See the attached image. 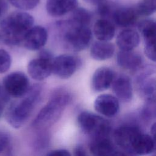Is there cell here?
Masks as SVG:
<instances>
[{
	"mask_svg": "<svg viewBox=\"0 0 156 156\" xmlns=\"http://www.w3.org/2000/svg\"><path fill=\"white\" fill-rule=\"evenodd\" d=\"M155 150V140L151 135L140 132L135 136L131 147V155L140 156L151 154Z\"/></svg>",
	"mask_w": 156,
	"mask_h": 156,
	"instance_id": "obj_14",
	"label": "cell"
},
{
	"mask_svg": "<svg viewBox=\"0 0 156 156\" xmlns=\"http://www.w3.org/2000/svg\"><path fill=\"white\" fill-rule=\"evenodd\" d=\"M151 134L152 135V136L153 138H154L155 132V123L152 126L151 129Z\"/></svg>",
	"mask_w": 156,
	"mask_h": 156,
	"instance_id": "obj_36",
	"label": "cell"
},
{
	"mask_svg": "<svg viewBox=\"0 0 156 156\" xmlns=\"http://www.w3.org/2000/svg\"><path fill=\"white\" fill-rule=\"evenodd\" d=\"M4 91L15 98L23 97L30 88L29 79L23 72L15 71L7 75L3 80Z\"/></svg>",
	"mask_w": 156,
	"mask_h": 156,
	"instance_id": "obj_6",
	"label": "cell"
},
{
	"mask_svg": "<svg viewBox=\"0 0 156 156\" xmlns=\"http://www.w3.org/2000/svg\"><path fill=\"white\" fill-rule=\"evenodd\" d=\"M94 108L101 115L112 118L119 112V100L112 94H102L96 98L94 102Z\"/></svg>",
	"mask_w": 156,
	"mask_h": 156,
	"instance_id": "obj_10",
	"label": "cell"
},
{
	"mask_svg": "<svg viewBox=\"0 0 156 156\" xmlns=\"http://www.w3.org/2000/svg\"><path fill=\"white\" fill-rule=\"evenodd\" d=\"M74 156H88L86 150L82 145H77L74 149Z\"/></svg>",
	"mask_w": 156,
	"mask_h": 156,
	"instance_id": "obj_34",
	"label": "cell"
},
{
	"mask_svg": "<svg viewBox=\"0 0 156 156\" xmlns=\"http://www.w3.org/2000/svg\"><path fill=\"white\" fill-rule=\"evenodd\" d=\"M46 156H72L70 152L66 149H55L49 152Z\"/></svg>",
	"mask_w": 156,
	"mask_h": 156,
	"instance_id": "obj_32",
	"label": "cell"
},
{
	"mask_svg": "<svg viewBox=\"0 0 156 156\" xmlns=\"http://www.w3.org/2000/svg\"><path fill=\"white\" fill-rule=\"evenodd\" d=\"M136 88L139 95L146 101L155 100V79L146 77L135 80Z\"/></svg>",
	"mask_w": 156,
	"mask_h": 156,
	"instance_id": "obj_22",
	"label": "cell"
},
{
	"mask_svg": "<svg viewBox=\"0 0 156 156\" xmlns=\"http://www.w3.org/2000/svg\"><path fill=\"white\" fill-rule=\"evenodd\" d=\"M112 90L115 97L122 102H129L133 97V88L130 79L126 75L115 77L112 82Z\"/></svg>",
	"mask_w": 156,
	"mask_h": 156,
	"instance_id": "obj_13",
	"label": "cell"
},
{
	"mask_svg": "<svg viewBox=\"0 0 156 156\" xmlns=\"http://www.w3.org/2000/svg\"><path fill=\"white\" fill-rule=\"evenodd\" d=\"M134 7H122L115 9L112 18L114 22L121 27H129L133 25L138 18Z\"/></svg>",
	"mask_w": 156,
	"mask_h": 156,
	"instance_id": "obj_19",
	"label": "cell"
},
{
	"mask_svg": "<svg viewBox=\"0 0 156 156\" xmlns=\"http://www.w3.org/2000/svg\"><path fill=\"white\" fill-rule=\"evenodd\" d=\"M144 41V44H155V23L151 19H146L140 21L138 25Z\"/></svg>",
	"mask_w": 156,
	"mask_h": 156,
	"instance_id": "obj_24",
	"label": "cell"
},
{
	"mask_svg": "<svg viewBox=\"0 0 156 156\" xmlns=\"http://www.w3.org/2000/svg\"><path fill=\"white\" fill-rule=\"evenodd\" d=\"M77 0H47L46 9L53 17L63 16L77 7Z\"/></svg>",
	"mask_w": 156,
	"mask_h": 156,
	"instance_id": "obj_15",
	"label": "cell"
},
{
	"mask_svg": "<svg viewBox=\"0 0 156 156\" xmlns=\"http://www.w3.org/2000/svg\"><path fill=\"white\" fill-rule=\"evenodd\" d=\"M134 8L138 16H150L155 11L156 1L140 0L138 2Z\"/></svg>",
	"mask_w": 156,
	"mask_h": 156,
	"instance_id": "obj_25",
	"label": "cell"
},
{
	"mask_svg": "<svg viewBox=\"0 0 156 156\" xmlns=\"http://www.w3.org/2000/svg\"><path fill=\"white\" fill-rule=\"evenodd\" d=\"M77 120L82 131L93 138L110 135L111 127L108 121L93 112H82L78 115Z\"/></svg>",
	"mask_w": 156,
	"mask_h": 156,
	"instance_id": "obj_5",
	"label": "cell"
},
{
	"mask_svg": "<svg viewBox=\"0 0 156 156\" xmlns=\"http://www.w3.org/2000/svg\"><path fill=\"white\" fill-rule=\"evenodd\" d=\"M141 132L140 129L134 125H124L118 127L113 133L116 144L127 154L131 155V147L135 136Z\"/></svg>",
	"mask_w": 156,
	"mask_h": 156,
	"instance_id": "obj_9",
	"label": "cell"
},
{
	"mask_svg": "<svg viewBox=\"0 0 156 156\" xmlns=\"http://www.w3.org/2000/svg\"><path fill=\"white\" fill-rule=\"evenodd\" d=\"M0 156H15L10 135L0 131Z\"/></svg>",
	"mask_w": 156,
	"mask_h": 156,
	"instance_id": "obj_26",
	"label": "cell"
},
{
	"mask_svg": "<svg viewBox=\"0 0 156 156\" xmlns=\"http://www.w3.org/2000/svg\"><path fill=\"white\" fill-rule=\"evenodd\" d=\"M34 20L29 13L22 11L14 12L0 21L1 41L10 46L23 43L28 30L33 27Z\"/></svg>",
	"mask_w": 156,
	"mask_h": 156,
	"instance_id": "obj_1",
	"label": "cell"
},
{
	"mask_svg": "<svg viewBox=\"0 0 156 156\" xmlns=\"http://www.w3.org/2000/svg\"><path fill=\"white\" fill-rule=\"evenodd\" d=\"M71 101L69 91L63 87L55 89L46 105L40 110L32 122L35 128H44L52 125L61 116Z\"/></svg>",
	"mask_w": 156,
	"mask_h": 156,
	"instance_id": "obj_2",
	"label": "cell"
},
{
	"mask_svg": "<svg viewBox=\"0 0 156 156\" xmlns=\"http://www.w3.org/2000/svg\"><path fill=\"white\" fill-rule=\"evenodd\" d=\"M90 150L94 156H113L117 151L109 136L93 138Z\"/></svg>",
	"mask_w": 156,
	"mask_h": 156,
	"instance_id": "obj_16",
	"label": "cell"
},
{
	"mask_svg": "<svg viewBox=\"0 0 156 156\" xmlns=\"http://www.w3.org/2000/svg\"><path fill=\"white\" fill-rule=\"evenodd\" d=\"M92 15L88 10L82 7H76L68 20V24L80 27H88L91 22Z\"/></svg>",
	"mask_w": 156,
	"mask_h": 156,
	"instance_id": "obj_23",
	"label": "cell"
},
{
	"mask_svg": "<svg viewBox=\"0 0 156 156\" xmlns=\"http://www.w3.org/2000/svg\"><path fill=\"white\" fill-rule=\"evenodd\" d=\"M41 91V86L35 84L30 87L21 100L10 104L5 112V119L12 127L18 129L27 122L39 101Z\"/></svg>",
	"mask_w": 156,
	"mask_h": 156,
	"instance_id": "obj_3",
	"label": "cell"
},
{
	"mask_svg": "<svg viewBox=\"0 0 156 156\" xmlns=\"http://www.w3.org/2000/svg\"><path fill=\"white\" fill-rule=\"evenodd\" d=\"M14 7L23 10H29L34 9L38 4L40 0H9Z\"/></svg>",
	"mask_w": 156,
	"mask_h": 156,
	"instance_id": "obj_28",
	"label": "cell"
},
{
	"mask_svg": "<svg viewBox=\"0 0 156 156\" xmlns=\"http://www.w3.org/2000/svg\"><path fill=\"white\" fill-rule=\"evenodd\" d=\"M117 63L121 68L135 71L143 65L141 55L132 51H121L118 52L116 57Z\"/></svg>",
	"mask_w": 156,
	"mask_h": 156,
	"instance_id": "obj_17",
	"label": "cell"
},
{
	"mask_svg": "<svg viewBox=\"0 0 156 156\" xmlns=\"http://www.w3.org/2000/svg\"><path fill=\"white\" fill-rule=\"evenodd\" d=\"M152 156H155V155H152Z\"/></svg>",
	"mask_w": 156,
	"mask_h": 156,
	"instance_id": "obj_39",
	"label": "cell"
},
{
	"mask_svg": "<svg viewBox=\"0 0 156 156\" xmlns=\"http://www.w3.org/2000/svg\"><path fill=\"white\" fill-rule=\"evenodd\" d=\"M48 40V31L41 26L32 27L25 35L23 44L30 51L40 49L45 45Z\"/></svg>",
	"mask_w": 156,
	"mask_h": 156,
	"instance_id": "obj_11",
	"label": "cell"
},
{
	"mask_svg": "<svg viewBox=\"0 0 156 156\" xmlns=\"http://www.w3.org/2000/svg\"><path fill=\"white\" fill-rule=\"evenodd\" d=\"M5 8V4L4 2H2L1 1H0V16L2 14V11L3 10L4 8Z\"/></svg>",
	"mask_w": 156,
	"mask_h": 156,
	"instance_id": "obj_37",
	"label": "cell"
},
{
	"mask_svg": "<svg viewBox=\"0 0 156 156\" xmlns=\"http://www.w3.org/2000/svg\"><path fill=\"white\" fill-rule=\"evenodd\" d=\"M8 96H9L5 92L2 93L0 90V117L1 116L4 111L5 104L8 100Z\"/></svg>",
	"mask_w": 156,
	"mask_h": 156,
	"instance_id": "obj_33",
	"label": "cell"
},
{
	"mask_svg": "<svg viewBox=\"0 0 156 156\" xmlns=\"http://www.w3.org/2000/svg\"><path fill=\"white\" fill-rule=\"evenodd\" d=\"M63 27V41L65 46L74 51L85 49L90 44L92 32L89 27L75 26L66 21L59 23Z\"/></svg>",
	"mask_w": 156,
	"mask_h": 156,
	"instance_id": "obj_4",
	"label": "cell"
},
{
	"mask_svg": "<svg viewBox=\"0 0 156 156\" xmlns=\"http://www.w3.org/2000/svg\"><path fill=\"white\" fill-rule=\"evenodd\" d=\"M80 60L70 54H62L53 58L52 71L58 77L63 79L69 78L80 65Z\"/></svg>",
	"mask_w": 156,
	"mask_h": 156,
	"instance_id": "obj_8",
	"label": "cell"
},
{
	"mask_svg": "<svg viewBox=\"0 0 156 156\" xmlns=\"http://www.w3.org/2000/svg\"><path fill=\"white\" fill-rule=\"evenodd\" d=\"M93 34L99 41H108L115 34V27L109 20L100 18L94 24Z\"/></svg>",
	"mask_w": 156,
	"mask_h": 156,
	"instance_id": "obj_20",
	"label": "cell"
},
{
	"mask_svg": "<svg viewBox=\"0 0 156 156\" xmlns=\"http://www.w3.org/2000/svg\"><path fill=\"white\" fill-rule=\"evenodd\" d=\"M85 1H87V2L93 4V5H98L99 4H101V3L106 1L107 0H85Z\"/></svg>",
	"mask_w": 156,
	"mask_h": 156,
	"instance_id": "obj_35",
	"label": "cell"
},
{
	"mask_svg": "<svg viewBox=\"0 0 156 156\" xmlns=\"http://www.w3.org/2000/svg\"><path fill=\"white\" fill-rule=\"evenodd\" d=\"M52 55L49 51H41L39 57L31 60L28 63L27 71L29 76L37 80H42L48 77L52 73Z\"/></svg>",
	"mask_w": 156,
	"mask_h": 156,
	"instance_id": "obj_7",
	"label": "cell"
},
{
	"mask_svg": "<svg viewBox=\"0 0 156 156\" xmlns=\"http://www.w3.org/2000/svg\"><path fill=\"white\" fill-rule=\"evenodd\" d=\"M141 115L145 121L152 120L155 116V100L146 101L142 108Z\"/></svg>",
	"mask_w": 156,
	"mask_h": 156,
	"instance_id": "obj_27",
	"label": "cell"
},
{
	"mask_svg": "<svg viewBox=\"0 0 156 156\" xmlns=\"http://www.w3.org/2000/svg\"><path fill=\"white\" fill-rule=\"evenodd\" d=\"M116 77L115 71L108 67H100L94 73L91 86L94 91L101 92L108 89Z\"/></svg>",
	"mask_w": 156,
	"mask_h": 156,
	"instance_id": "obj_12",
	"label": "cell"
},
{
	"mask_svg": "<svg viewBox=\"0 0 156 156\" xmlns=\"http://www.w3.org/2000/svg\"><path fill=\"white\" fill-rule=\"evenodd\" d=\"M140 41V35L132 29L122 30L116 37V44L121 51L133 50L138 46Z\"/></svg>",
	"mask_w": 156,
	"mask_h": 156,
	"instance_id": "obj_18",
	"label": "cell"
},
{
	"mask_svg": "<svg viewBox=\"0 0 156 156\" xmlns=\"http://www.w3.org/2000/svg\"><path fill=\"white\" fill-rule=\"evenodd\" d=\"M115 52L114 45L109 41H96L90 49V55L96 60H105L111 58Z\"/></svg>",
	"mask_w": 156,
	"mask_h": 156,
	"instance_id": "obj_21",
	"label": "cell"
},
{
	"mask_svg": "<svg viewBox=\"0 0 156 156\" xmlns=\"http://www.w3.org/2000/svg\"><path fill=\"white\" fill-rule=\"evenodd\" d=\"M144 52L146 57L151 61L155 62V44H144Z\"/></svg>",
	"mask_w": 156,
	"mask_h": 156,
	"instance_id": "obj_31",
	"label": "cell"
},
{
	"mask_svg": "<svg viewBox=\"0 0 156 156\" xmlns=\"http://www.w3.org/2000/svg\"><path fill=\"white\" fill-rule=\"evenodd\" d=\"M12 63L10 55L5 49H0V74L7 72Z\"/></svg>",
	"mask_w": 156,
	"mask_h": 156,
	"instance_id": "obj_29",
	"label": "cell"
},
{
	"mask_svg": "<svg viewBox=\"0 0 156 156\" xmlns=\"http://www.w3.org/2000/svg\"><path fill=\"white\" fill-rule=\"evenodd\" d=\"M1 42H2V41H1V38H0V43H1Z\"/></svg>",
	"mask_w": 156,
	"mask_h": 156,
	"instance_id": "obj_38",
	"label": "cell"
},
{
	"mask_svg": "<svg viewBox=\"0 0 156 156\" xmlns=\"http://www.w3.org/2000/svg\"><path fill=\"white\" fill-rule=\"evenodd\" d=\"M97 6L98 13L102 17L101 18L108 20L110 16H112V14L115 10L113 9L112 5L107 1Z\"/></svg>",
	"mask_w": 156,
	"mask_h": 156,
	"instance_id": "obj_30",
	"label": "cell"
}]
</instances>
